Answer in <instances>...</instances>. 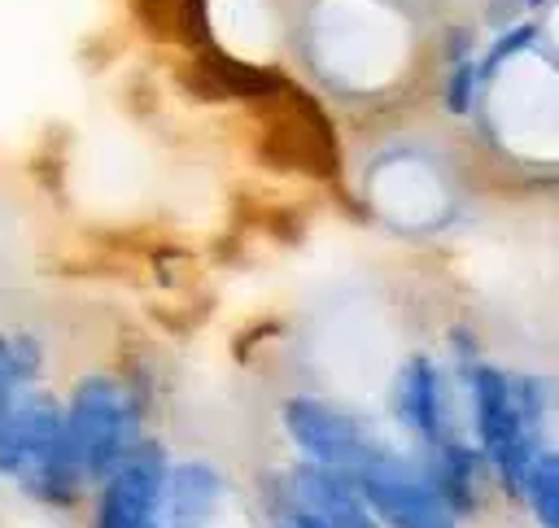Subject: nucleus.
I'll return each instance as SVG.
<instances>
[{
  "label": "nucleus",
  "mask_w": 559,
  "mask_h": 528,
  "mask_svg": "<svg viewBox=\"0 0 559 528\" xmlns=\"http://www.w3.org/2000/svg\"><path fill=\"white\" fill-rule=\"evenodd\" d=\"M0 476L39 502H74L79 467L66 441V410L39 388H13L0 401Z\"/></svg>",
  "instance_id": "obj_1"
},
{
  "label": "nucleus",
  "mask_w": 559,
  "mask_h": 528,
  "mask_svg": "<svg viewBox=\"0 0 559 528\" xmlns=\"http://www.w3.org/2000/svg\"><path fill=\"white\" fill-rule=\"evenodd\" d=\"M70 458L83 480H105L135 449V406L127 388L109 375L79 380L66 410Z\"/></svg>",
  "instance_id": "obj_2"
},
{
  "label": "nucleus",
  "mask_w": 559,
  "mask_h": 528,
  "mask_svg": "<svg viewBox=\"0 0 559 528\" xmlns=\"http://www.w3.org/2000/svg\"><path fill=\"white\" fill-rule=\"evenodd\" d=\"M362 502L389 524V528H454V515L445 506V497L424 484L419 476H411L402 463L393 458H371L358 476Z\"/></svg>",
  "instance_id": "obj_3"
},
{
  "label": "nucleus",
  "mask_w": 559,
  "mask_h": 528,
  "mask_svg": "<svg viewBox=\"0 0 559 528\" xmlns=\"http://www.w3.org/2000/svg\"><path fill=\"white\" fill-rule=\"evenodd\" d=\"M476 423H480V441H485L502 484L511 493H520L524 471H528V436H524L528 419L520 410V397H515L511 380L489 371V367L476 371Z\"/></svg>",
  "instance_id": "obj_4"
},
{
  "label": "nucleus",
  "mask_w": 559,
  "mask_h": 528,
  "mask_svg": "<svg viewBox=\"0 0 559 528\" xmlns=\"http://www.w3.org/2000/svg\"><path fill=\"white\" fill-rule=\"evenodd\" d=\"M162 484H166L162 449L157 445L131 449L105 480L96 528H153V515L162 506Z\"/></svg>",
  "instance_id": "obj_5"
},
{
  "label": "nucleus",
  "mask_w": 559,
  "mask_h": 528,
  "mask_svg": "<svg viewBox=\"0 0 559 528\" xmlns=\"http://www.w3.org/2000/svg\"><path fill=\"white\" fill-rule=\"evenodd\" d=\"M284 419H288V432L293 441L301 445L306 458H314L319 467H332V471H345V476H358L376 449L362 441V432L341 419L336 410H328L323 401H310V397H293L284 406Z\"/></svg>",
  "instance_id": "obj_6"
},
{
  "label": "nucleus",
  "mask_w": 559,
  "mask_h": 528,
  "mask_svg": "<svg viewBox=\"0 0 559 528\" xmlns=\"http://www.w3.org/2000/svg\"><path fill=\"white\" fill-rule=\"evenodd\" d=\"M293 484H297L301 511H310L319 524H328V528H376L354 476L310 463L293 476Z\"/></svg>",
  "instance_id": "obj_7"
},
{
  "label": "nucleus",
  "mask_w": 559,
  "mask_h": 528,
  "mask_svg": "<svg viewBox=\"0 0 559 528\" xmlns=\"http://www.w3.org/2000/svg\"><path fill=\"white\" fill-rule=\"evenodd\" d=\"M214 493H218V480L214 471L205 467H179L166 484H162V502H166V515H170V528H201V519L210 515L214 506Z\"/></svg>",
  "instance_id": "obj_8"
},
{
  "label": "nucleus",
  "mask_w": 559,
  "mask_h": 528,
  "mask_svg": "<svg viewBox=\"0 0 559 528\" xmlns=\"http://www.w3.org/2000/svg\"><path fill=\"white\" fill-rule=\"evenodd\" d=\"M397 410L419 436L437 441V371H432V362H424V358L406 362L402 388H397Z\"/></svg>",
  "instance_id": "obj_9"
},
{
  "label": "nucleus",
  "mask_w": 559,
  "mask_h": 528,
  "mask_svg": "<svg viewBox=\"0 0 559 528\" xmlns=\"http://www.w3.org/2000/svg\"><path fill=\"white\" fill-rule=\"evenodd\" d=\"M528 502L546 528H559V454H542L528 463Z\"/></svg>",
  "instance_id": "obj_10"
},
{
  "label": "nucleus",
  "mask_w": 559,
  "mask_h": 528,
  "mask_svg": "<svg viewBox=\"0 0 559 528\" xmlns=\"http://www.w3.org/2000/svg\"><path fill=\"white\" fill-rule=\"evenodd\" d=\"M39 367V345L31 336H0V401L22 388Z\"/></svg>",
  "instance_id": "obj_11"
},
{
  "label": "nucleus",
  "mask_w": 559,
  "mask_h": 528,
  "mask_svg": "<svg viewBox=\"0 0 559 528\" xmlns=\"http://www.w3.org/2000/svg\"><path fill=\"white\" fill-rule=\"evenodd\" d=\"M467 100H472V65H459V70L450 74V87H445V105H450L454 113H463V109H467Z\"/></svg>",
  "instance_id": "obj_12"
},
{
  "label": "nucleus",
  "mask_w": 559,
  "mask_h": 528,
  "mask_svg": "<svg viewBox=\"0 0 559 528\" xmlns=\"http://www.w3.org/2000/svg\"><path fill=\"white\" fill-rule=\"evenodd\" d=\"M528 39H533V26H520V31H511L507 39H498V44H493V52H489V61H485V74H489L498 61H507L511 52H520Z\"/></svg>",
  "instance_id": "obj_13"
},
{
  "label": "nucleus",
  "mask_w": 559,
  "mask_h": 528,
  "mask_svg": "<svg viewBox=\"0 0 559 528\" xmlns=\"http://www.w3.org/2000/svg\"><path fill=\"white\" fill-rule=\"evenodd\" d=\"M284 528H328V524H319L310 511H297V515H288V524Z\"/></svg>",
  "instance_id": "obj_14"
}]
</instances>
